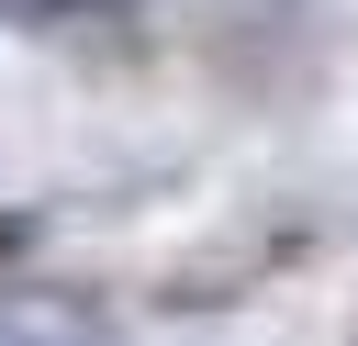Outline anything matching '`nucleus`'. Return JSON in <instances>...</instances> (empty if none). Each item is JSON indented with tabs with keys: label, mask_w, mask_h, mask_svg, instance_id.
<instances>
[{
	"label": "nucleus",
	"mask_w": 358,
	"mask_h": 346,
	"mask_svg": "<svg viewBox=\"0 0 358 346\" xmlns=\"http://www.w3.org/2000/svg\"><path fill=\"white\" fill-rule=\"evenodd\" d=\"M0 346H90L56 301H34V290H0Z\"/></svg>",
	"instance_id": "1"
},
{
	"label": "nucleus",
	"mask_w": 358,
	"mask_h": 346,
	"mask_svg": "<svg viewBox=\"0 0 358 346\" xmlns=\"http://www.w3.org/2000/svg\"><path fill=\"white\" fill-rule=\"evenodd\" d=\"M11 246H22V223H11V212H0V257H11Z\"/></svg>",
	"instance_id": "2"
}]
</instances>
